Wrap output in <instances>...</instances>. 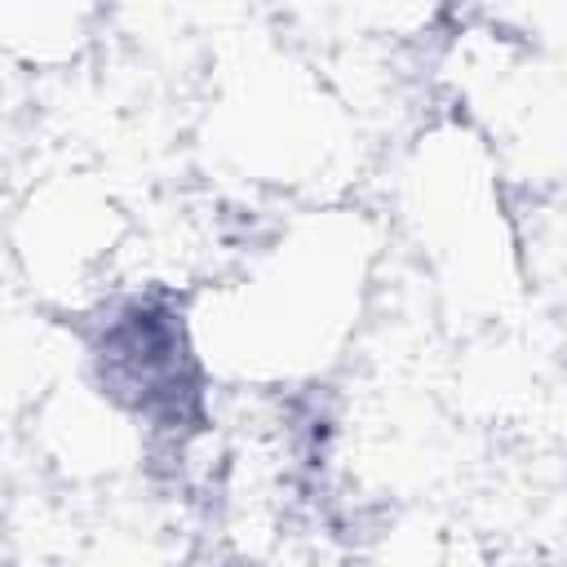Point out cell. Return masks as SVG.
Segmentation results:
<instances>
[{
  "mask_svg": "<svg viewBox=\"0 0 567 567\" xmlns=\"http://www.w3.org/2000/svg\"><path fill=\"white\" fill-rule=\"evenodd\" d=\"M128 244L124 208L111 186L84 168L40 173L13 208V257L44 301L75 306L111 275Z\"/></svg>",
  "mask_w": 567,
  "mask_h": 567,
  "instance_id": "277c9868",
  "label": "cell"
},
{
  "mask_svg": "<svg viewBox=\"0 0 567 567\" xmlns=\"http://www.w3.org/2000/svg\"><path fill=\"white\" fill-rule=\"evenodd\" d=\"M399 213L447 288H461L465 297L501 288L509 230L501 217L496 168L470 128L443 124L416 142L399 173Z\"/></svg>",
  "mask_w": 567,
  "mask_h": 567,
  "instance_id": "3957f363",
  "label": "cell"
},
{
  "mask_svg": "<svg viewBox=\"0 0 567 567\" xmlns=\"http://www.w3.org/2000/svg\"><path fill=\"white\" fill-rule=\"evenodd\" d=\"M377 266L381 230L368 213L332 199L292 208L186 310L204 372L261 390L319 377L354 341Z\"/></svg>",
  "mask_w": 567,
  "mask_h": 567,
  "instance_id": "6da1fadb",
  "label": "cell"
},
{
  "mask_svg": "<svg viewBox=\"0 0 567 567\" xmlns=\"http://www.w3.org/2000/svg\"><path fill=\"white\" fill-rule=\"evenodd\" d=\"M350 120L323 80L275 44H248L221 66L204 106L208 164L266 195H319L350 151Z\"/></svg>",
  "mask_w": 567,
  "mask_h": 567,
  "instance_id": "7a4b0ae2",
  "label": "cell"
},
{
  "mask_svg": "<svg viewBox=\"0 0 567 567\" xmlns=\"http://www.w3.org/2000/svg\"><path fill=\"white\" fill-rule=\"evenodd\" d=\"M93 0H4V35L31 66L62 62L89 35Z\"/></svg>",
  "mask_w": 567,
  "mask_h": 567,
  "instance_id": "5b68a950",
  "label": "cell"
}]
</instances>
